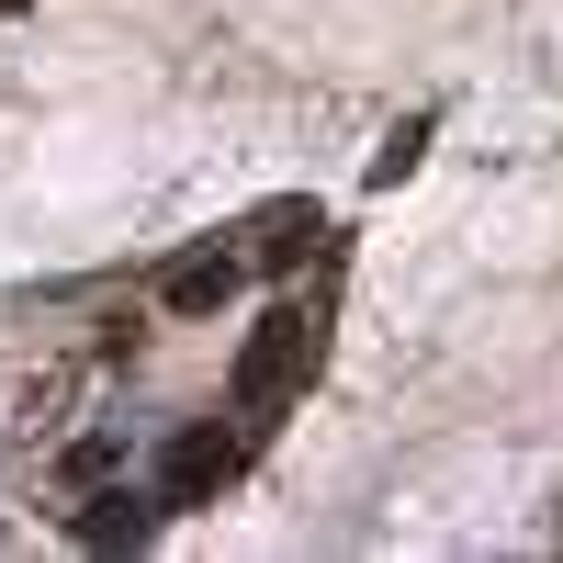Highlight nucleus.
Wrapping results in <instances>:
<instances>
[{
  "label": "nucleus",
  "mask_w": 563,
  "mask_h": 563,
  "mask_svg": "<svg viewBox=\"0 0 563 563\" xmlns=\"http://www.w3.org/2000/svg\"><path fill=\"white\" fill-rule=\"evenodd\" d=\"M316 238H327V225H316V203H271V225H260V260H271V271H294Z\"/></svg>",
  "instance_id": "nucleus-5"
},
{
  "label": "nucleus",
  "mask_w": 563,
  "mask_h": 563,
  "mask_svg": "<svg viewBox=\"0 0 563 563\" xmlns=\"http://www.w3.org/2000/svg\"><path fill=\"white\" fill-rule=\"evenodd\" d=\"M147 507H158V496H90V507H79V541H90V552L147 541Z\"/></svg>",
  "instance_id": "nucleus-4"
},
{
  "label": "nucleus",
  "mask_w": 563,
  "mask_h": 563,
  "mask_svg": "<svg viewBox=\"0 0 563 563\" xmlns=\"http://www.w3.org/2000/svg\"><path fill=\"white\" fill-rule=\"evenodd\" d=\"M225 294H238V260H225V249H192V260H169V282H158V305H169V316H214Z\"/></svg>",
  "instance_id": "nucleus-2"
},
{
  "label": "nucleus",
  "mask_w": 563,
  "mask_h": 563,
  "mask_svg": "<svg viewBox=\"0 0 563 563\" xmlns=\"http://www.w3.org/2000/svg\"><path fill=\"white\" fill-rule=\"evenodd\" d=\"M225 474H238V440H225V429H192V440L169 451V474H158V485H169V496H214Z\"/></svg>",
  "instance_id": "nucleus-3"
},
{
  "label": "nucleus",
  "mask_w": 563,
  "mask_h": 563,
  "mask_svg": "<svg viewBox=\"0 0 563 563\" xmlns=\"http://www.w3.org/2000/svg\"><path fill=\"white\" fill-rule=\"evenodd\" d=\"M305 361H316V316H305V305L260 316V339L238 350V406H282V395L305 384Z\"/></svg>",
  "instance_id": "nucleus-1"
}]
</instances>
